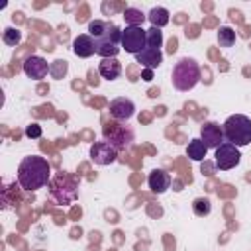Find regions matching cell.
Returning <instances> with one entry per match:
<instances>
[{
    "label": "cell",
    "instance_id": "6da1fadb",
    "mask_svg": "<svg viewBox=\"0 0 251 251\" xmlns=\"http://www.w3.org/2000/svg\"><path fill=\"white\" fill-rule=\"evenodd\" d=\"M49 175H51V165L47 163V159L39 155H29L24 157L18 167V184L24 190L33 192L49 184Z\"/></svg>",
    "mask_w": 251,
    "mask_h": 251
},
{
    "label": "cell",
    "instance_id": "7a4b0ae2",
    "mask_svg": "<svg viewBox=\"0 0 251 251\" xmlns=\"http://www.w3.org/2000/svg\"><path fill=\"white\" fill-rule=\"evenodd\" d=\"M200 76H202V71H200V65L190 59V57H182L180 61L175 63L173 67V73H171V82L176 90L180 92H188L192 90L198 82H200Z\"/></svg>",
    "mask_w": 251,
    "mask_h": 251
},
{
    "label": "cell",
    "instance_id": "3957f363",
    "mask_svg": "<svg viewBox=\"0 0 251 251\" xmlns=\"http://www.w3.org/2000/svg\"><path fill=\"white\" fill-rule=\"evenodd\" d=\"M224 137L235 147H245L251 143V118L243 114H233L224 122Z\"/></svg>",
    "mask_w": 251,
    "mask_h": 251
},
{
    "label": "cell",
    "instance_id": "277c9868",
    "mask_svg": "<svg viewBox=\"0 0 251 251\" xmlns=\"http://www.w3.org/2000/svg\"><path fill=\"white\" fill-rule=\"evenodd\" d=\"M96 43V55H100L102 59H116V55L122 49V29L114 24L106 20L104 31L94 39Z\"/></svg>",
    "mask_w": 251,
    "mask_h": 251
},
{
    "label": "cell",
    "instance_id": "5b68a950",
    "mask_svg": "<svg viewBox=\"0 0 251 251\" xmlns=\"http://www.w3.org/2000/svg\"><path fill=\"white\" fill-rule=\"evenodd\" d=\"M49 194L57 204H71L78 196V178L71 175H57L49 180Z\"/></svg>",
    "mask_w": 251,
    "mask_h": 251
},
{
    "label": "cell",
    "instance_id": "8992f818",
    "mask_svg": "<svg viewBox=\"0 0 251 251\" xmlns=\"http://www.w3.org/2000/svg\"><path fill=\"white\" fill-rule=\"evenodd\" d=\"M104 137L108 143H112L118 151H126L131 147L133 139H135V133L129 126H124L122 122H108L104 126Z\"/></svg>",
    "mask_w": 251,
    "mask_h": 251
},
{
    "label": "cell",
    "instance_id": "52a82bcc",
    "mask_svg": "<svg viewBox=\"0 0 251 251\" xmlns=\"http://www.w3.org/2000/svg\"><path fill=\"white\" fill-rule=\"evenodd\" d=\"M145 43H147V29L133 25H126V29H122V49L126 53L137 55L145 49Z\"/></svg>",
    "mask_w": 251,
    "mask_h": 251
},
{
    "label": "cell",
    "instance_id": "ba28073f",
    "mask_svg": "<svg viewBox=\"0 0 251 251\" xmlns=\"http://www.w3.org/2000/svg\"><path fill=\"white\" fill-rule=\"evenodd\" d=\"M214 157H216V167L220 171H229V169L237 167L239 161H241L239 149L229 141H224L220 147H216V155Z\"/></svg>",
    "mask_w": 251,
    "mask_h": 251
},
{
    "label": "cell",
    "instance_id": "9c48e42d",
    "mask_svg": "<svg viewBox=\"0 0 251 251\" xmlns=\"http://www.w3.org/2000/svg\"><path fill=\"white\" fill-rule=\"evenodd\" d=\"M118 153L120 151L112 143H108L106 139L104 141H94L90 145V159L96 165H112V163H116Z\"/></svg>",
    "mask_w": 251,
    "mask_h": 251
},
{
    "label": "cell",
    "instance_id": "30bf717a",
    "mask_svg": "<svg viewBox=\"0 0 251 251\" xmlns=\"http://www.w3.org/2000/svg\"><path fill=\"white\" fill-rule=\"evenodd\" d=\"M135 114V104L126 98V96H120V98H114L110 102V118L116 120V122H127L129 118H133Z\"/></svg>",
    "mask_w": 251,
    "mask_h": 251
},
{
    "label": "cell",
    "instance_id": "8fae6325",
    "mask_svg": "<svg viewBox=\"0 0 251 251\" xmlns=\"http://www.w3.org/2000/svg\"><path fill=\"white\" fill-rule=\"evenodd\" d=\"M200 139L206 143L208 149H216L220 147L226 137H224V127L216 122H206L202 127H200Z\"/></svg>",
    "mask_w": 251,
    "mask_h": 251
},
{
    "label": "cell",
    "instance_id": "7c38bea8",
    "mask_svg": "<svg viewBox=\"0 0 251 251\" xmlns=\"http://www.w3.org/2000/svg\"><path fill=\"white\" fill-rule=\"evenodd\" d=\"M51 71V67L47 65V61L43 57H37V55H31L24 61V73L33 78V80H41L47 76V73Z\"/></svg>",
    "mask_w": 251,
    "mask_h": 251
},
{
    "label": "cell",
    "instance_id": "4fadbf2b",
    "mask_svg": "<svg viewBox=\"0 0 251 251\" xmlns=\"http://www.w3.org/2000/svg\"><path fill=\"white\" fill-rule=\"evenodd\" d=\"M171 182H173L171 175H169L167 171H163V169H155V171H151L149 176H147V184H149L151 192H155V194L167 192L169 186H171Z\"/></svg>",
    "mask_w": 251,
    "mask_h": 251
},
{
    "label": "cell",
    "instance_id": "5bb4252c",
    "mask_svg": "<svg viewBox=\"0 0 251 251\" xmlns=\"http://www.w3.org/2000/svg\"><path fill=\"white\" fill-rule=\"evenodd\" d=\"M73 53L80 59H88L96 53V43L88 33H80L78 37H75L73 41Z\"/></svg>",
    "mask_w": 251,
    "mask_h": 251
},
{
    "label": "cell",
    "instance_id": "9a60e30c",
    "mask_svg": "<svg viewBox=\"0 0 251 251\" xmlns=\"http://www.w3.org/2000/svg\"><path fill=\"white\" fill-rule=\"evenodd\" d=\"M135 61H137L143 69L155 71V69L163 63V51H161V49H155V47H145L141 53L135 55Z\"/></svg>",
    "mask_w": 251,
    "mask_h": 251
},
{
    "label": "cell",
    "instance_id": "2e32d148",
    "mask_svg": "<svg viewBox=\"0 0 251 251\" xmlns=\"http://www.w3.org/2000/svg\"><path fill=\"white\" fill-rule=\"evenodd\" d=\"M98 73L106 80H116L122 75V63L118 59H102L98 65Z\"/></svg>",
    "mask_w": 251,
    "mask_h": 251
},
{
    "label": "cell",
    "instance_id": "e0dca14e",
    "mask_svg": "<svg viewBox=\"0 0 251 251\" xmlns=\"http://www.w3.org/2000/svg\"><path fill=\"white\" fill-rule=\"evenodd\" d=\"M147 20L151 22L153 27H159L161 29V27H165L169 24V10L167 8H161V6H155V8L149 10Z\"/></svg>",
    "mask_w": 251,
    "mask_h": 251
},
{
    "label": "cell",
    "instance_id": "ac0fdd59",
    "mask_svg": "<svg viewBox=\"0 0 251 251\" xmlns=\"http://www.w3.org/2000/svg\"><path fill=\"white\" fill-rule=\"evenodd\" d=\"M206 153H208V147H206V143H204L200 137L192 139V141L188 143V147H186V155H188L192 161H204V159H206Z\"/></svg>",
    "mask_w": 251,
    "mask_h": 251
},
{
    "label": "cell",
    "instance_id": "d6986e66",
    "mask_svg": "<svg viewBox=\"0 0 251 251\" xmlns=\"http://www.w3.org/2000/svg\"><path fill=\"white\" fill-rule=\"evenodd\" d=\"M124 20H126V25L141 27V24L147 20V16L141 10H137V8H126L124 10Z\"/></svg>",
    "mask_w": 251,
    "mask_h": 251
},
{
    "label": "cell",
    "instance_id": "ffe728a7",
    "mask_svg": "<svg viewBox=\"0 0 251 251\" xmlns=\"http://www.w3.org/2000/svg\"><path fill=\"white\" fill-rule=\"evenodd\" d=\"M218 43H220V47H233V43H235V31L231 27H227V25L220 27L218 29Z\"/></svg>",
    "mask_w": 251,
    "mask_h": 251
},
{
    "label": "cell",
    "instance_id": "44dd1931",
    "mask_svg": "<svg viewBox=\"0 0 251 251\" xmlns=\"http://www.w3.org/2000/svg\"><path fill=\"white\" fill-rule=\"evenodd\" d=\"M161 45H163V31L159 29V27H149L147 29V43H145V47H155V49H161Z\"/></svg>",
    "mask_w": 251,
    "mask_h": 251
},
{
    "label": "cell",
    "instance_id": "7402d4cb",
    "mask_svg": "<svg viewBox=\"0 0 251 251\" xmlns=\"http://www.w3.org/2000/svg\"><path fill=\"white\" fill-rule=\"evenodd\" d=\"M192 210H194L196 216L204 218V216H208V214L212 212V204H210L208 198L200 196V198H194V202H192Z\"/></svg>",
    "mask_w": 251,
    "mask_h": 251
},
{
    "label": "cell",
    "instance_id": "603a6c76",
    "mask_svg": "<svg viewBox=\"0 0 251 251\" xmlns=\"http://www.w3.org/2000/svg\"><path fill=\"white\" fill-rule=\"evenodd\" d=\"M2 41H4L6 45H10V47H16V45H20V41H22V31L16 29V27H6L4 33H2Z\"/></svg>",
    "mask_w": 251,
    "mask_h": 251
},
{
    "label": "cell",
    "instance_id": "cb8c5ba5",
    "mask_svg": "<svg viewBox=\"0 0 251 251\" xmlns=\"http://www.w3.org/2000/svg\"><path fill=\"white\" fill-rule=\"evenodd\" d=\"M51 75H53V78H63L65 75H67V61H55V65L51 67V71H49Z\"/></svg>",
    "mask_w": 251,
    "mask_h": 251
},
{
    "label": "cell",
    "instance_id": "d4e9b609",
    "mask_svg": "<svg viewBox=\"0 0 251 251\" xmlns=\"http://www.w3.org/2000/svg\"><path fill=\"white\" fill-rule=\"evenodd\" d=\"M25 135H27V137H39V135H41V127H39L37 124H31V126L25 127Z\"/></svg>",
    "mask_w": 251,
    "mask_h": 251
},
{
    "label": "cell",
    "instance_id": "484cf974",
    "mask_svg": "<svg viewBox=\"0 0 251 251\" xmlns=\"http://www.w3.org/2000/svg\"><path fill=\"white\" fill-rule=\"evenodd\" d=\"M141 78H143L145 82H149V80H153V71H151V69H145V71L141 73Z\"/></svg>",
    "mask_w": 251,
    "mask_h": 251
}]
</instances>
